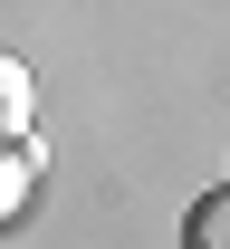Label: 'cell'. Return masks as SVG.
Wrapping results in <instances>:
<instances>
[{
    "label": "cell",
    "instance_id": "cell-1",
    "mask_svg": "<svg viewBox=\"0 0 230 249\" xmlns=\"http://www.w3.org/2000/svg\"><path fill=\"white\" fill-rule=\"evenodd\" d=\"M29 173H38V144L29 134H0V220L29 201Z\"/></svg>",
    "mask_w": 230,
    "mask_h": 249
},
{
    "label": "cell",
    "instance_id": "cell-2",
    "mask_svg": "<svg viewBox=\"0 0 230 249\" xmlns=\"http://www.w3.org/2000/svg\"><path fill=\"white\" fill-rule=\"evenodd\" d=\"M182 249H230V192H201L182 220Z\"/></svg>",
    "mask_w": 230,
    "mask_h": 249
},
{
    "label": "cell",
    "instance_id": "cell-3",
    "mask_svg": "<svg viewBox=\"0 0 230 249\" xmlns=\"http://www.w3.org/2000/svg\"><path fill=\"white\" fill-rule=\"evenodd\" d=\"M19 124H29V67L0 58V134H19Z\"/></svg>",
    "mask_w": 230,
    "mask_h": 249
}]
</instances>
